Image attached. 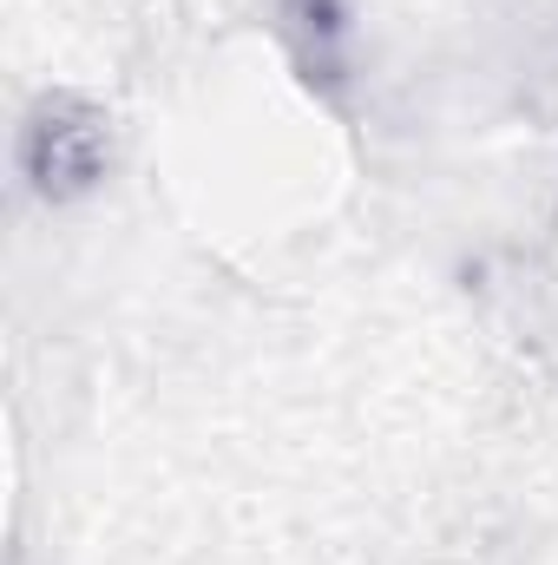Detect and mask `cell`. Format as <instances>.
<instances>
[{"instance_id":"obj_1","label":"cell","mask_w":558,"mask_h":565,"mask_svg":"<svg viewBox=\"0 0 558 565\" xmlns=\"http://www.w3.org/2000/svg\"><path fill=\"white\" fill-rule=\"evenodd\" d=\"M112 171V119L79 93H46L20 126V178L46 198H86Z\"/></svg>"},{"instance_id":"obj_2","label":"cell","mask_w":558,"mask_h":565,"mask_svg":"<svg viewBox=\"0 0 558 565\" xmlns=\"http://www.w3.org/2000/svg\"><path fill=\"white\" fill-rule=\"evenodd\" d=\"M282 26L296 40V60L315 86H335L342 79V7L335 0H277Z\"/></svg>"}]
</instances>
